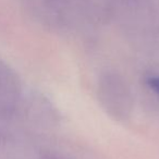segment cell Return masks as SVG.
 <instances>
[{"mask_svg":"<svg viewBox=\"0 0 159 159\" xmlns=\"http://www.w3.org/2000/svg\"><path fill=\"white\" fill-rule=\"evenodd\" d=\"M98 97L106 111L118 120L130 117L133 107L130 89L123 79L116 73H107L98 83Z\"/></svg>","mask_w":159,"mask_h":159,"instance_id":"1","label":"cell"},{"mask_svg":"<svg viewBox=\"0 0 159 159\" xmlns=\"http://www.w3.org/2000/svg\"><path fill=\"white\" fill-rule=\"evenodd\" d=\"M108 8L115 9H135L139 8L147 0H102Z\"/></svg>","mask_w":159,"mask_h":159,"instance_id":"2","label":"cell"},{"mask_svg":"<svg viewBox=\"0 0 159 159\" xmlns=\"http://www.w3.org/2000/svg\"><path fill=\"white\" fill-rule=\"evenodd\" d=\"M147 84L152 89V92L159 95V75H152L147 79Z\"/></svg>","mask_w":159,"mask_h":159,"instance_id":"3","label":"cell"}]
</instances>
